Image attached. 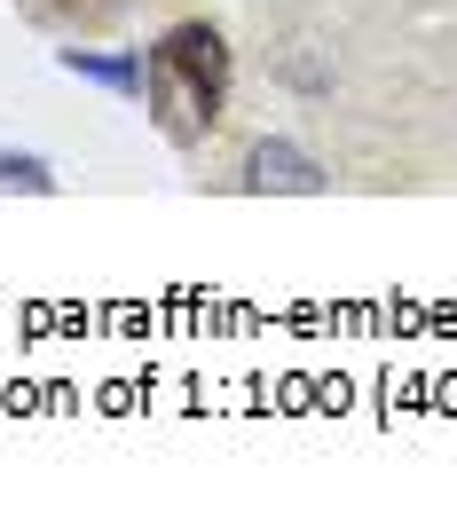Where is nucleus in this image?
<instances>
[{
    "instance_id": "1",
    "label": "nucleus",
    "mask_w": 457,
    "mask_h": 512,
    "mask_svg": "<svg viewBox=\"0 0 457 512\" xmlns=\"http://www.w3.org/2000/svg\"><path fill=\"white\" fill-rule=\"evenodd\" d=\"M150 95H158L166 111H190L197 127H213V119H221V95H229L221 32H205V24L166 32V40H158V56H150Z\"/></svg>"
},
{
    "instance_id": "2",
    "label": "nucleus",
    "mask_w": 457,
    "mask_h": 512,
    "mask_svg": "<svg viewBox=\"0 0 457 512\" xmlns=\"http://www.w3.org/2000/svg\"><path fill=\"white\" fill-rule=\"evenodd\" d=\"M245 166H253V190H324V166L292 142H261Z\"/></svg>"
}]
</instances>
